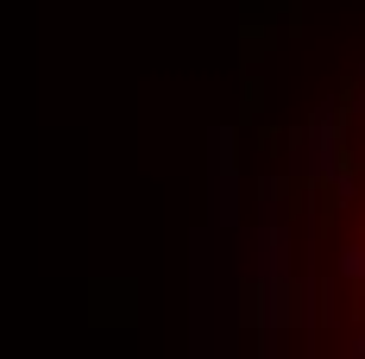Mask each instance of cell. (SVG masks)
Wrapping results in <instances>:
<instances>
[{"instance_id": "6da1fadb", "label": "cell", "mask_w": 365, "mask_h": 359, "mask_svg": "<svg viewBox=\"0 0 365 359\" xmlns=\"http://www.w3.org/2000/svg\"><path fill=\"white\" fill-rule=\"evenodd\" d=\"M246 303L258 359H365V57L271 151Z\"/></svg>"}]
</instances>
